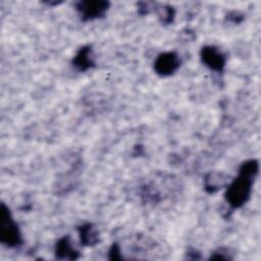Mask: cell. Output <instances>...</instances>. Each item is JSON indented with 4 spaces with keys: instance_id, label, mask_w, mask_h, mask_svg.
<instances>
[{
    "instance_id": "cell-1",
    "label": "cell",
    "mask_w": 261,
    "mask_h": 261,
    "mask_svg": "<svg viewBox=\"0 0 261 261\" xmlns=\"http://www.w3.org/2000/svg\"><path fill=\"white\" fill-rule=\"evenodd\" d=\"M258 171L259 162L256 159H249L241 164L237 177L228 184L224 195L225 201L231 208H240L250 199Z\"/></svg>"
},
{
    "instance_id": "cell-2",
    "label": "cell",
    "mask_w": 261,
    "mask_h": 261,
    "mask_svg": "<svg viewBox=\"0 0 261 261\" xmlns=\"http://www.w3.org/2000/svg\"><path fill=\"white\" fill-rule=\"evenodd\" d=\"M0 242L8 247H16L22 243L18 226L4 204L0 208Z\"/></svg>"
},
{
    "instance_id": "cell-3",
    "label": "cell",
    "mask_w": 261,
    "mask_h": 261,
    "mask_svg": "<svg viewBox=\"0 0 261 261\" xmlns=\"http://www.w3.org/2000/svg\"><path fill=\"white\" fill-rule=\"evenodd\" d=\"M109 6L110 3L105 0H82L75 3V10L83 20L88 21L103 17Z\"/></svg>"
},
{
    "instance_id": "cell-4",
    "label": "cell",
    "mask_w": 261,
    "mask_h": 261,
    "mask_svg": "<svg viewBox=\"0 0 261 261\" xmlns=\"http://www.w3.org/2000/svg\"><path fill=\"white\" fill-rule=\"evenodd\" d=\"M180 66V58L173 51L160 53L154 61V70L160 76L173 74Z\"/></svg>"
},
{
    "instance_id": "cell-5",
    "label": "cell",
    "mask_w": 261,
    "mask_h": 261,
    "mask_svg": "<svg viewBox=\"0 0 261 261\" xmlns=\"http://www.w3.org/2000/svg\"><path fill=\"white\" fill-rule=\"evenodd\" d=\"M200 57L202 62L211 70L216 72L223 71L226 63V57L215 46H204L201 49Z\"/></svg>"
},
{
    "instance_id": "cell-6",
    "label": "cell",
    "mask_w": 261,
    "mask_h": 261,
    "mask_svg": "<svg viewBox=\"0 0 261 261\" xmlns=\"http://www.w3.org/2000/svg\"><path fill=\"white\" fill-rule=\"evenodd\" d=\"M55 255L58 259L74 260L79 257V251L73 246L69 236H64L58 240L55 246Z\"/></svg>"
},
{
    "instance_id": "cell-7",
    "label": "cell",
    "mask_w": 261,
    "mask_h": 261,
    "mask_svg": "<svg viewBox=\"0 0 261 261\" xmlns=\"http://www.w3.org/2000/svg\"><path fill=\"white\" fill-rule=\"evenodd\" d=\"M72 65L79 71H87L95 66L93 50L91 46H83L72 59Z\"/></svg>"
},
{
    "instance_id": "cell-8",
    "label": "cell",
    "mask_w": 261,
    "mask_h": 261,
    "mask_svg": "<svg viewBox=\"0 0 261 261\" xmlns=\"http://www.w3.org/2000/svg\"><path fill=\"white\" fill-rule=\"evenodd\" d=\"M81 243L85 246H94L99 242V233L91 223H85L77 228Z\"/></svg>"
},
{
    "instance_id": "cell-9",
    "label": "cell",
    "mask_w": 261,
    "mask_h": 261,
    "mask_svg": "<svg viewBox=\"0 0 261 261\" xmlns=\"http://www.w3.org/2000/svg\"><path fill=\"white\" fill-rule=\"evenodd\" d=\"M227 184V177L220 172H210L205 178V190L208 193H214Z\"/></svg>"
},
{
    "instance_id": "cell-10",
    "label": "cell",
    "mask_w": 261,
    "mask_h": 261,
    "mask_svg": "<svg viewBox=\"0 0 261 261\" xmlns=\"http://www.w3.org/2000/svg\"><path fill=\"white\" fill-rule=\"evenodd\" d=\"M154 10L157 12L158 18H159V20L162 24H170L173 21L175 11H174V8L172 6H170V5H159V6H157V4L155 3Z\"/></svg>"
},
{
    "instance_id": "cell-11",
    "label": "cell",
    "mask_w": 261,
    "mask_h": 261,
    "mask_svg": "<svg viewBox=\"0 0 261 261\" xmlns=\"http://www.w3.org/2000/svg\"><path fill=\"white\" fill-rule=\"evenodd\" d=\"M226 18L230 21H232L233 23H240L243 21L244 19V14L241 13L240 11H237V10H233V11H230L227 13L226 15Z\"/></svg>"
},
{
    "instance_id": "cell-12",
    "label": "cell",
    "mask_w": 261,
    "mask_h": 261,
    "mask_svg": "<svg viewBox=\"0 0 261 261\" xmlns=\"http://www.w3.org/2000/svg\"><path fill=\"white\" fill-rule=\"evenodd\" d=\"M121 251H120V248L119 246L115 243L111 246L110 250H109V258L110 259H121L122 258V255L120 254Z\"/></svg>"
},
{
    "instance_id": "cell-13",
    "label": "cell",
    "mask_w": 261,
    "mask_h": 261,
    "mask_svg": "<svg viewBox=\"0 0 261 261\" xmlns=\"http://www.w3.org/2000/svg\"><path fill=\"white\" fill-rule=\"evenodd\" d=\"M210 258H211V259H230V257H229L227 251L224 252V249H223V248L218 249L217 251H215L214 254H213V256L211 255Z\"/></svg>"
}]
</instances>
